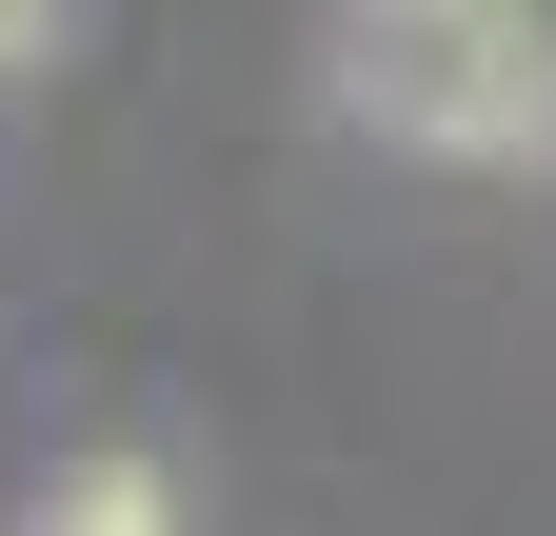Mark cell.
Listing matches in <instances>:
<instances>
[{
	"mask_svg": "<svg viewBox=\"0 0 556 536\" xmlns=\"http://www.w3.org/2000/svg\"><path fill=\"white\" fill-rule=\"evenodd\" d=\"M338 80L417 159H556V21L536 0H338Z\"/></svg>",
	"mask_w": 556,
	"mask_h": 536,
	"instance_id": "cell-1",
	"label": "cell"
},
{
	"mask_svg": "<svg viewBox=\"0 0 556 536\" xmlns=\"http://www.w3.org/2000/svg\"><path fill=\"white\" fill-rule=\"evenodd\" d=\"M40 516H179V477H160V457H80Z\"/></svg>",
	"mask_w": 556,
	"mask_h": 536,
	"instance_id": "cell-2",
	"label": "cell"
},
{
	"mask_svg": "<svg viewBox=\"0 0 556 536\" xmlns=\"http://www.w3.org/2000/svg\"><path fill=\"white\" fill-rule=\"evenodd\" d=\"M40 40H60V0H0V80H21V60H40Z\"/></svg>",
	"mask_w": 556,
	"mask_h": 536,
	"instance_id": "cell-3",
	"label": "cell"
}]
</instances>
